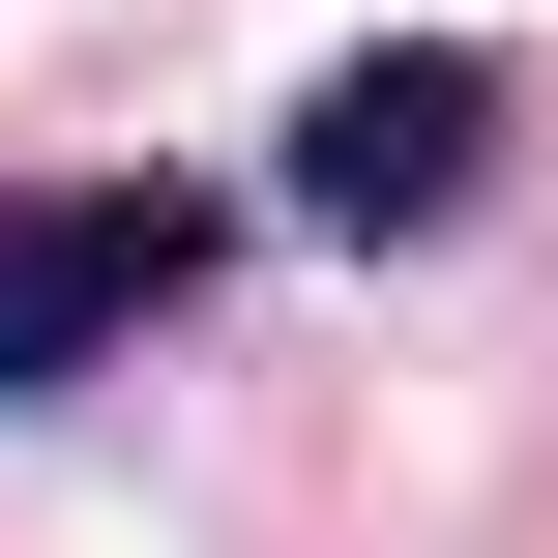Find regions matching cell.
I'll return each mask as SVG.
<instances>
[{"instance_id": "1", "label": "cell", "mask_w": 558, "mask_h": 558, "mask_svg": "<svg viewBox=\"0 0 558 558\" xmlns=\"http://www.w3.org/2000/svg\"><path fill=\"white\" fill-rule=\"evenodd\" d=\"M177 294H206V206L177 177H29L0 206V412H59L88 353H147Z\"/></svg>"}, {"instance_id": "2", "label": "cell", "mask_w": 558, "mask_h": 558, "mask_svg": "<svg viewBox=\"0 0 558 558\" xmlns=\"http://www.w3.org/2000/svg\"><path fill=\"white\" fill-rule=\"evenodd\" d=\"M471 177H500V59H471V29H412V59H324V88H294V206H324V235H441Z\"/></svg>"}]
</instances>
